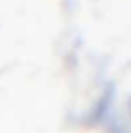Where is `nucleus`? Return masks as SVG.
Here are the masks:
<instances>
[]
</instances>
